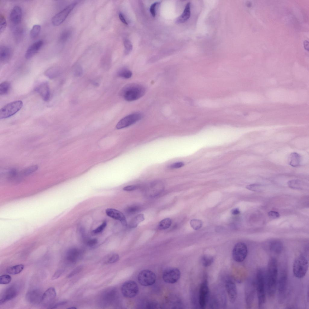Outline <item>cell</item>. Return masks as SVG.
<instances>
[{"label": "cell", "mask_w": 309, "mask_h": 309, "mask_svg": "<svg viewBox=\"0 0 309 309\" xmlns=\"http://www.w3.org/2000/svg\"><path fill=\"white\" fill-rule=\"evenodd\" d=\"M232 214L233 215H237L240 213V211L238 208L233 209L231 211Z\"/></svg>", "instance_id": "57"}, {"label": "cell", "mask_w": 309, "mask_h": 309, "mask_svg": "<svg viewBox=\"0 0 309 309\" xmlns=\"http://www.w3.org/2000/svg\"><path fill=\"white\" fill-rule=\"evenodd\" d=\"M23 105V102L20 100L8 104L0 110V119H5L12 116L19 111Z\"/></svg>", "instance_id": "5"}, {"label": "cell", "mask_w": 309, "mask_h": 309, "mask_svg": "<svg viewBox=\"0 0 309 309\" xmlns=\"http://www.w3.org/2000/svg\"><path fill=\"white\" fill-rule=\"evenodd\" d=\"M138 280L139 283L144 286L152 285L155 282L156 277L152 271L145 269L141 271L138 276Z\"/></svg>", "instance_id": "9"}, {"label": "cell", "mask_w": 309, "mask_h": 309, "mask_svg": "<svg viewBox=\"0 0 309 309\" xmlns=\"http://www.w3.org/2000/svg\"><path fill=\"white\" fill-rule=\"evenodd\" d=\"M255 281L258 304L260 307L264 304L266 299V275L263 269L258 270Z\"/></svg>", "instance_id": "3"}, {"label": "cell", "mask_w": 309, "mask_h": 309, "mask_svg": "<svg viewBox=\"0 0 309 309\" xmlns=\"http://www.w3.org/2000/svg\"><path fill=\"white\" fill-rule=\"evenodd\" d=\"M159 3V2H155L153 3L150 6V12L153 17H155L156 15V7Z\"/></svg>", "instance_id": "45"}, {"label": "cell", "mask_w": 309, "mask_h": 309, "mask_svg": "<svg viewBox=\"0 0 309 309\" xmlns=\"http://www.w3.org/2000/svg\"><path fill=\"white\" fill-rule=\"evenodd\" d=\"M309 263L307 258L301 255L295 260L293 265L294 276L298 278H301L306 274L308 269Z\"/></svg>", "instance_id": "4"}, {"label": "cell", "mask_w": 309, "mask_h": 309, "mask_svg": "<svg viewBox=\"0 0 309 309\" xmlns=\"http://www.w3.org/2000/svg\"><path fill=\"white\" fill-rule=\"evenodd\" d=\"M301 157L296 152L291 153L288 157V163L292 167H296L300 166L301 162Z\"/></svg>", "instance_id": "28"}, {"label": "cell", "mask_w": 309, "mask_h": 309, "mask_svg": "<svg viewBox=\"0 0 309 309\" xmlns=\"http://www.w3.org/2000/svg\"><path fill=\"white\" fill-rule=\"evenodd\" d=\"M278 272L277 260L272 257L269 260L265 274L266 291L270 297L274 296L277 288Z\"/></svg>", "instance_id": "1"}, {"label": "cell", "mask_w": 309, "mask_h": 309, "mask_svg": "<svg viewBox=\"0 0 309 309\" xmlns=\"http://www.w3.org/2000/svg\"><path fill=\"white\" fill-rule=\"evenodd\" d=\"M76 3H72L66 7L52 18L51 21L54 26H58L61 24L66 19L71 11L76 5Z\"/></svg>", "instance_id": "11"}, {"label": "cell", "mask_w": 309, "mask_h": 309, "mask_svg": "<svg viewBox=\"0 0 309 309\" xmlns=\"http://www.w3.org/2000/svg\"><path fill=\"white\" fill-rule=\"evenodd\" d=\"M202 223L200 220L193 219L190 221V225L191 227L195 230L200 228L202 226Z\"/></svg>", "instance_id": "38"}, {"label": "cell", "mask_w": 309, "mask_h": 309, "mask_svg": "<svg viewBox=\"0 0 309 309\" xmlns=\"http://www.w3.org/2000/svg\"><path fill=\"white\" fill-rule=\"evenodd\" d=\"M304 45L305 49L306 50H308L309 49V42L307 40H305L304 42Z\"/></svg>", "instance_id": "58"}, {"label": "cell", "mask_w": 309, "mask_h": 309, "mask_svg": "<svg viewBox=\"0 0 309 309\" xmlns=\"http://www.w3.org/2000/svg\"><path fill=\"white\" fill-rule=\"evenodd\" d=\"M288 186L295 189H301L303 184L301 181L298 180H289L287 183Z\"/></svg>", "instance_id": "31"}, {"label": "cell", "mask_w": 309, "mask_h": 309, "mask_svg": "<svg viewBox=\"0 0 309 309\" xmlns=\"http://www.w3.org/2000/svg\"><path fill=\"white\" fill-rule=\"evenodd\" d=\"M142 117V114L139 113L131 114L121 119L117 124L116 128L120 129L129 126L139 121Z\"/></svg>", "instance_id": "12"}, {"label": "cell", "mask_w": 309, "mask_h": 309, "mask_svg": "<svg viewBox=\"0 0 309 309\" xmlns=\"http://www.w3.org/2000/svg\"><path fill=\"white\" fill-rule=\"evenodd\" d=\"M41 30V26L39 24H35L32 28L30 35L32 38H35L39 35Z\"/></svg>", "instance_id": "34"}, {"label": "cell", "mask_w": 309, "mask_h": 309, "mask_svg": "<svg viewBox=\"0 0 309 309\" xmlns=\"http://www.w3.org/2000/svg\"><path fill=\"white\" fill-rule=\"evenodd\" d=\"M24 265L22 264L16 265L8 268L7 272L11 275H16L20 273L23 269Z\"/></svg>", "instance_id": "29"}, {"label": "cell", "mask_w": 309, "mask_h": 309, "mask_svg": "<svg viewBox=\"0 0 309 309\" xmlns=\"http://www.w3.org/2000/svg\"><path fill=\"white\" fill-rule=\"evenodd\" d=\"M201 261L203 266L207 267L212 264L214 261V258L212 256L204 255L202 257Z\"/></svg>", "instance_id": "35"}, {"label": "cell", "mask_w": 309, "mask_h": 309, "mask_svg": "<svg viewBox=\"0 0 309 309\" xmlns=\"http://www.w3.org/2000/svg\"><path fill=\"white\" fill-rule=\"evenodd\" d=\"M22 11L21 7L18 5L14 6L11 10L10 19L11 22L15 24L20 23L21 20Z\"/></svg>", "instance_id": "25"}, {"label": "cell", "mask_w": 309, "mask_h": 309, "mask_svg": "<svg viewBox=\"0 0 309 309\" xmlns=\"http://www.w3.org/2000/svg\"><path fill=\"white\" fill-rule=\"evenodd\" d=\"M43 294L38 289H33L26 294L25 298L29 303L33 304H38L41 302Z\"/></svg>", "instance_id": "16"}, {"label": "cell", "mask_w": 309, "mask_h": 309, "mask_svg": "<svg viewBox=\"0 0 309 309\" xmlns=\"http://www.w3.org/2000/svg\"><path fill=\"white\" fill-rule=\"evenodd\" d=\"M247 248L244 243L239 242L234 246L232 251L233 258L235 261L241 262L244 261L247 255Z\"/></svg>", "instance_id": "7"}, {"label": "cell", "mask_w": 309, "mask_h": 309, "mask_svg": "<svg viewBox=\"0 0 309 309\" xmlns=\"http://www.w3.org/2000/svg\"><path fill=\"white\" fill-rule=\"evenodd\" d=\"M117 291L114 288H111L107 290L101 296V301L104 305L110 304L116 299Z\"/></svg>", "instance_id": "19"}, {"label": "cell", "mask_w": 309, "mask_h": 309, "mask_svg": "<svg viewBox=\"0 0 309 309\" xmlns=\"http://www.w3.org/2000/svg\"><path fill=\"white\" fill-rule=\"evenodd\" d=\"M256 292L255 281L249 280L246 285L245 291V301L247 308H250L252 306Z\"/></svg>", "instance_id": "8"}, {"label": "cell", "mask_w": 309, "mask_h": 309, "mask_svg": "<svg viewBox=\"0 0 309 309\" xmlns=\"http://www.w3.org/2000/svg\"><path fill=\"white\" fill-rule=\"evenodd\" d=\"M268 215L270 218H279L280 215L279 212L276 211H271L268 213Z\"/></svg>", "instance_id": "49"}, {"label": "cell", "mask_w": 309, "mask_h": 309, "mask_svg": "<svg viewBox=\"0 0 309 309\" xmlns=\"http://www.w3.org/2000/svg\"><path fill=\"white\" fill-rule=\"evenodd\" d=\"M105 212L108 216L120 221L123 225H126L127 222L126 218L123 214L120 211L115 209L108 208L106 210Z\"/></svg>", "instance_id": "22"}, {"label": "cell", "mask_w": 309, "mask_h": 309, "mask_svg": "<svg viewBox=\"0 0 309 309\" xmlns=\"http://www.w3.org/2000/svg\"><path fill=\"white\" fill-rule=\"evenodd\" d=\"M209 291L208 282L204 279L201 284L199 294V303L200 307L205 309L207 305L209 297Z\"/></svg>", "instance_id": "13"}, {"label": "cell", "mask_w": 309, "mask_h": 309, "mask_svg": "<svg viewBox=\"0 0 309 309\" xmlns=\"http://www.w3.org/2000/svg\"><path fill=\"white\" fill-rule=\"evenodd\" d=\"M107 225V222L106 221H104L98 227L93 230L91 232V233L93 235H95L101 232L105 228Z\"/></svg>", "instance_id": "44"}, {"label": "cell", "mask_w": 309, "mask_h": 309, "mask_svg": "<svg viewBox=\"0 0 309 309\" xmlns=\"http://www.w3.org/2000/svg\"><path fill=\"white\" fill-rule=\"evenodd\" d=\"M226 291L230 302L234 303L236 300L237 291L234 282L231 279H228L225 282Z\"/></svg>", "instance_id": "17"}, {"label": "cell", "mask_w": 309, "mask_h": 309, "mask_svg": "<svg viewBox=\"0 0 309 309\" xmlns=\"http://www.w3.org/2000/svg\"><path fill=\"white\" fill-rule=\"evenodd\" d=\"M171 219L169 218H165L159 223V228L161 229H166L169 228L171 224Z\"/></svg>", "instance_id": "32"}, {"label": "cell", "mask_w": 309, "mask_h": 309, "mask_svg": "<svg viewBox=\"0 0 309 309\" xmlns=\"http://www.w3.org/2000/svg\"><path fill=\"white\" fill-rule=\"evenodd\" d=\"M184 165V164L182 162H178L175 163L171 164L169 167L171 169H176L180 168Z\"/></svg>", "instance_id": "47"}, {"label": "cell", "mask_w": 309, "mask_h": 309, "mask_svg": "<svg viewBox=\"0 0 309 309\" xmlns=\"http://www.w3.org/2000/svg\"><path fill=\"white\" fill-rule=\"evenodd\" d=\"M57 69L56 68H52L47 70L45 73L47 76L50 78H53L57 76Z\"/></svg>", "instance_id": "43"}, {"label": "cell", "mask_w": 309, "mask_h": 309, "mask_svg": "<svg viewBox=\"0 0 309 309\" xmlns=\"http://www.w3.org/2000/svg\"><path fill=\"white\" fill-rule=\"evenodd\" d=\"M156 304L155 302H151L147 304L146 307L148 309H154L156 308Z\"/></svg>", "instance_id": "54"}, {"label": "cell", "mask_w": 309, "mask_h": 309, "mask_svg": "<svg viewBox=\"0 0 309 309\" xmlns=\"http://www.w3.org/2000/svg\"><path fill=\"white\" fill-rule=\"evenodd\" d=\"M119 256L116 253H113L109 255L104 261L105 264H111L115 263L119 260Z\"/></svg>", "instance_id": "37"}, {"label": "cell", "mask_w": 309, "mask_h": 309, "mask_svg": "<svg viewBox=\"0 0 309 309\" xmlns=\"http://www.w3.org/2000/svg\"><path fill=\"white\" fill-rule=\"evenodd\" d=\"M11 280V276L8 275H4L0 276V284H7L10 283Z\"/></svg>", "instance_id": "41"}, {"label": "cell", "mask_w": 309, "mask_h": 309, "mask_svg": "<svg viewBox=\"0 0 309 309\" xmlns=\"http://www.w3.org/2000/svg\"><path fill=\"white\" fill-rule=\"evenodd\" d=\"M81 254V251L79 249L75 248H72L67 252L65 259L68 262L74 263L80 258Z\"/></svg>", "instance_id": "24"}, {"label": "cell", "mask_w": 309, "mask_h": 309, "mask_svg": "<svg viewBox=\"0 0 309 309\" xmlns=\"http://www.w3.org/2000/svg\"><path fill=\"white\" fill-rule=\"evenodd\" d=\"M7 26V22L5 17L1 14L0 15V32L2 33L5 30Z\"/></svg>", "instance_id": "42"}, {"label": "cell", "mask_w": 309, "mask_h": 309, "mask_svg": "<svg viewBox=\"0 0 309 309\" xmlns=\"http://www.w3.org/2000/svg\"><path fill=\"white\" fill-rule=\"evenodd\" d=\"M97 243L96 239L94 238L89 240L87 242L88 245L90 247H92L95 245Z\"/></svg>", "instance_id": "52"}, {"label": "cell", "mask_w": 309, "mask_h": 309, "mask_svg": "<svg viewBox=\"0 0 309 309\" xmlns=\"http://www.w3.org/2000/svg\"><path fill=\"white\" fill-rule=\"evenodd\" d=\"M37 169V167H30V168L28 169L26 171V174H29L31 173H32V172H33V171L36 170Z\"/></svg>", "instance_id": "56"}, {"label": "cell", "mask_w": 309, "mask_h": 309, "mask_svg": "<svg viewBox=\"0 0 309 309\" xmlns=\"http://www.w3.org/2000/svg\"><path fill=\"white\" fill-rule=\"evenodd\" d=\"M10 88V84L8 81H5L0 84V94L4 95L9 92Z\"/></svg>", "instance_id": "33"}, {"label": "cell", "mask_w": 309, "mask_h": 309, "mask_svg": "<svg viewBox=\"0 0 309 309\" xmlns=\"http://www.w3.org/2000/svg\"><path fill=\"white\" fill-rule=\"evenodd\" d=\"M82 269V267L81 266H79L77 267L68 275V277L70 278L77 274L81 271Z\"/></svg>", "instance_id": "48"}, {"label": "cell", "mask_w": 309, "mask_h": 309, "mask_svg": "<svg viewBox=\"0 0 309 309\" xmlns=\"http://www.w3.org/2000/svg\"><path fill=\"white\" fill-rule=\"evenodd\" d=\"M119 17L120 20V21L123 24L127 25L128 23L125 18H124L123 15L121 13H120L119 14Z\"/></svg>", "instance_id": "55"}, {"label": "cell", "mask_w": 309, "mask_h": 309, "mask_svg": "<svg viewBox=\"0 0 309 309\" xmlns=\"http://www.w3.org/2000/svg\"><path fill=\"white\" fill-rule=\"evenodd\" d=\"M121 292L123 295L127 298L135 297L138 294L139 289L135 282L130 280L125 282L121 287Z\"/></svg>", "instance_id": "10"}, {"label": "cell", "mask_w": 309, "mask_h": 309, "mask_svg": "<svg viewBox=\"0 0 309 309\" xmlns=\"http://www.w3.org/2000/svg\"><path fill=\"white\" fill-rule=\"evenodd\" d=\"M43 44V41L39 40L31 45L27 49L25 55V58L29 59L32 58L40 50Z\"/></svg>", "instance_id": "23"}, {"label": "cell", "mask_w": 309, "mask_h": 309, "mask_svg": "<svg viewBox=\"0 0 309 309\" xmlns=\"http://www.w3.org/2000/svg\"><path fill=\"white\" fill-rule=\"evenodd\" d=\"M138 209V208L136 206L130 207L128 208L127 211L129 213H133L136 212Z\"/></svg>", "instance_id": "53"}, {"label": "cell", "mask_w": 309, "mask_h": 309, "mask_svg": "<svg viewBox=\"0 0 309 309\" xmlns=\"http://www.w3.org/2000/svg\"><path fill=\"white\" fill-rule=\"evenodd\" d=\"M144 220V215L142 214H139L132 220L130 222V226L132 228H135Z\"/></svg>", "instance_id": "30"}, {"label": "cell", "mask_w": 309, "mask_h": 309, "mask_svg": "<svg viewBox=\"0 0 309 309\" xmlns=\"http://www.w3.org/2000/svg\"><path fill=\"white\" fill-rule=\"evenodd\" d=\"M132 72L130 70L123 68L120 70L118 73V75L123 78L128 79L130 78L132 76Z\"/></svg>", "instance_id": "36"}, {"label": "cell", "mask_w": 309, "mask_h": 309, "mask_svg": "<svg viewBox=\"0 0 309 309\" xmlns=\"http://www.w3.org/2000/svg\"><path fill=\"white\" fill-rule=\"evenodd\" d=\"M70 35L69 32L68 31H65L61 35L59 40L61 41L64 42L67 40Z\"/></svg>", "instance_id": "46"}, {"label": "cell", "mask_w": 309, "mask_h": 309, "mask_svg": "<svg viewBox=\"0 0 309 309\" xmlns=\"http://www.w3.org/2000/svg\"><path fill=\"white\" fill-rule=\"evenodd\" d=\"M190 3L188 2L181 14L176 19V23L177 24L183 23L186 21L190 16Z\"/></svg>", "instance_id": "27"}, {"label": "cell", "mask_w": 309, "mask_h": 309, "mask_svg": "<svg viewBox=\"0 0 309 309\" xmlns=\"http://www.w3.org/2000/svg\"><path fill=\"white\" fill-rule=\"evenodd\" d=\"M12 51L11 49L6 46L1 47L0 48V60L2 62H5L9 60L11 57Z\"/></svg>", "instance_id": "26"}, {"label": "cell", "mask_w": 309, "mask_h": 309, "mask_svg": "<svg viewBox=\"0 0 309 309\" xmlns=\"http://www.w3.org/2000/svg\"><path fill=\"white\" fill-rule=\"evenodd\" d=\"M69 308V309H75L76 308V307H70V308Z\"/></svg>", "instance_id": "59"}, {"label": "cell", "mask_w": 309, "mask_h": 309, "mask_svg": "<svg viewBox=\"0 0 309 309\" xmlns=\"http://www.w3.org/2000/svg\"><path fill=\"white\" fill-rule=\"evenodd\" d=\"M137 186H136L129 185L124 187L123 190L125 191H130L135 190Z\"/></svg>", "instance_id": "51"}, {"label": "cell", "mask_w": 309, "mask_h": 309, "mask_svg": "<svg viewBox=\"0 0 309 309\" xmlns=\"http://www.w3.org/2000/svg\"><path fill=\"white\" fill-rule=\"evenodd\" d=\"M145 89L141 84L130 83L125 86L121 90L120 94L128 101L137 100L145 94Z\"/></svg>", "instance_id": "2"}, {"label": "cell", "mask_w": 309, "mask_h": 309, "mask_svg": "<svg viewBox=\"0 0 309 309\" xmlns=\"http://www.w3.org/2000/svg\"><path fill=\"white\" fill-rule=\"evenodd\" d=\"M246 188L251 191L258 192L261 191L262 190V187L260 184H253L247 186Z\"/></svg>", "instance_id": "40"}, {"label": "cell", "mask_w": 309, "mask_h": 309, "mask_svg": "<svg viewBox=\"0 0 309 309\" xmlns=\"http://www.w3.org/2000/svg\"><path fill=\"white\" fill-rule=\"evenodd\" d=\"M62 272L63 271L62 270L60 269L57 270L53 276L52 277V280H54L58 278L62 275Z\"/></svg>", "instance_id": "50"}, {"label": "cell", "mask_w": 309, "mask_h": 309, "mask_svg": "<svg viewBox=\"0 0 309 309\" xmlns=\"http://www.w3.org/2000/svg\"><path fill=\"white\" fill-rule=\"evenodd\" d=\"M35 90L41 96L43 99L48 101L50 98V89L48 83L43 82L38 85L35 88Z\"/></svg>", "instance_id": "21"}, {"label": "cell", "mask_w": 309, "mask_h": 309, "mask_svg": "<svg viewBox=\"0 0 309 309\" xmlns=\"http://www.w3.org/2000/svg\"><path fill=\"white\" fill-rule=\"evenodd\" d=\"M125 48L124 53L126 55L129 53L132 48V45L131 42L128 39H125L124 41Z\"/></svg>", "instance_id": "39"}, {"label": "cell", "mask_w": 309, "mask_h": 309, "mask_svg": "<svg viewBox=\"0 0 309 309\" xmlns=\"http://www.w3.org/2000/svg\"><path fill=\"white\" fill-rule=\"evenodd\" d=\"M19 287L15 284L7 288L3 292L0 299V304L10 300L16 296L18 293Z\"/></svg>", "instance_id": "15"}, {"label": "cell", "mask_w": 309, "mask_h": 309, "mask_svg": "<svg viewBox=\"0 0 309 309\" xmlns=\"http://www.w3.org/2000/svg\"><path fill=\"white\" fill-rule=\"evenodd\" d=\"M267 250L270 253L276 255L282 252L283 246L282 242L278 240H273L269 241L266 246Z\"/></svg>", "instance_id": "18"}, {"label": "cell", "mask_w": 309, "mask_h": 309, "mask_svg": "<svg viewBox=\"0 0 309 309\" xmlns=\"http://www.w3.org/2000/svg\"><path fill=\"white\" fill-rule=\"evenodd\" d=\"M56 295L55 289L53 287H50L43 294L41 303L44 306L49 305L53 302Z\"/></svg>", "instance_id": "20"}, {"label": "cell", "mask_w": 309, "mask_h": 309, "mask_svg": "<svg viewBox=\"0 0 309 309\" xmlns=\"http://www.w3.org/2000/svg\"><path fill=\"white\" fill-rule=\"evenodd\" d=\"M180 276V272L179 269L171 268L165 270L163 274L162 278L166 283L174 284L177 282Z\"/></svg>", "instance_id": "14"}, {"label": "cell", "mask_w": 309, "mask_h": 309, "mask_svg": "<svg viewBox=\"0 0 309 309\" xmlns=\"http://www.w3.org/2000/svg\"><path fill=\"white\" fill-rule=\"evenodd\" d=\"M287 274L285 270L281 272L278 281L277 287L279 302L281 304L284 302L287 288Z\"/></svg>", "instance_id": "6"}]
</instances>
